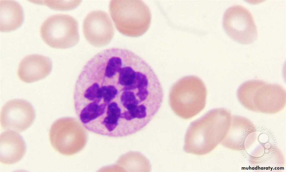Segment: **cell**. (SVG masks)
Returning <instances> with one entry per match:
<instances>
[{"mask_svg":"<svg viewBox=\"0 0 286 172\" xmlns=\"http://www.w3.org/2000/svg\"><path fill=\"white\" fill-rule=\"evenodd\" d=\"M35 113L32 104L25 100L13 99L3 106L0 123L3 129L21 132L27 129L35 121Z\"/></svg>","mask_w":286,"mask_h":172,"instance_id":"9","label":"cell"},{"mask_svg":"<svg viewBox=\"0 0 286 172\" xmlns=\"http://www.w3.org/2000/svg\"><path fill=\"white\" fill-rule=\"evenodd\" d=\"M86 129L79 120L66 117L58 119L52 124L49 136L53 148L60 154L70 156L84 148L87 140Z\"/></svg>","mask_w":286,"mask_h":172,"instance_id":"6","label":"cell"},{"mask_svg":"<svg viewBox=\"0 0 286 172\" xmlns=\"http://www.w3.org/2000/svg\"><path fill=\"white\" fill-rule=\"evenodd\" d=\"M207 93L206 86L200 78L194 75L185 76L172 86L169 93V104L177 116L189 119L204 108Z\"/></svg>","mask_w":286,"mask_h":172,"instance_id":"4","label":"cell"},{"mask_svg":"<svg viewBox=\"0 0 286 172\" xmlns=\"http://www.w3.org/2000/svg\"><path fill=\"white\" fill-rule=\"evenodd\" d=\"M40 33L44 42L54 48L72 47L79 40L78 22L67 15L58 14L49 17L41 25Z\"/></svg>","mask_w":286,"mask_h":172,"instance_id":"7","label":"cell"},{"mask_svg":"<svg viewBox=\"0 0 286 172\" xmlns=\"http://www.w3.org/2000/svg\"><path fill=\"white\" fill-rule=\"evenodd\" d=\"M230 116L225 109H214L192 122L185 135L184 151L199 155L211 152L220 140Z\"/></svg>","mask_w":286,"mask_h":172,"instance_id":"2","label":"cell"},{"mask_svg":"<svg viewBox=\"0 0 286 172\" xmlns=\"http://www.w3.org/2000/svg\"><path fill=\"white\" fill-rule=\"evenodd\" d=\"M52 69V62L49 57L33 54L26 56L21 61L17 74L21 81L30 83L45 78Z\"/></svg>","mask_w":286,"mask_h":172,"instance_id":"11","label":"cell"},{"mask_svg":"<svg viewBox=\"0 0 286 172\" xmlns=\"http://www.w3.org/2000/svg\"><path fill=\"white\" fill-rule=\"evenodd\" d=\"M26 147L21 136L13 130L2 132L0 136V160L2 163L13 164L25 154Z\"/></svg>","mask_w":286,"mask_h":172,"instance_id":"12","label":"cell"},{"mask_svg":"<svg viewBox=\"0 0 286 172\" xmlns=\"http://www.w3.org/2000/svg\"><path fill=\"white\" fill-rule=\"evenodd\" d=\"M240 102L248 109L257 111L274 113L285 106L286 91L281 85L259 80L247 81L238 89Z\"/></svg>","mask_w":286,"mask_h":172,"instance_id":"3","label":"cell"},{"mask_svg":"<svg viewBox=\"0 0 286 172\" xmlns=\"http://www.w3.org/2000/svg\"><path fill=\"white\" fill-rule=\"evenodd\" d=\"M29 1L37 4L46 5L52 9L57 10L73 9L78 6L81 2V1L31 0Z\"/></svg>","mask_w":286,"mask_h":172,"instance_id":"14","label":"cell"},{"mask_svg":"<svg viewBox=\"0 0 286 172\" xmlns=\"http://www.w3.org/2000/svg\"><path fill=\"white\" fill-rule=\"evenodd\" d=\"M223 26L227 34L235 42L242 44L253 42L257 39V26L253 17L246 8L232 6L225 11Z\"/></svg>","mask_w":286,"mask_h":172,"instance_id":"8","label":"cell"},{"mask_svg":"<svg viewBox=\"0 0 286 172\" xmlns=\"http://www.w3.org/2000/svg\"><path fill=\"white\" fill-rule=\"evenodd\" d=\"M85 38L91 45L102 47L108 44L114 34V29L108 14L101 10L89 13L83 24Z\"/></svg>","mask_w":286,"mask_h":172,"instance_id":"10","label":"cell"},{"mask_svg":"<svg viewBox=\"0 0 286 172\" xmlns=\"http://www.w3.org/2000/svg\"><path fill=\"white\" fill-rule=\"evenodd\" d=\"M24 20V14L21 5L13 0L0 1V30L7 32L20 27Z\"/></svg>","mask_w":286,"mask_h":172,"instance_id":"13","label":"cell"},{"mask_svg":"<svg viewBox=\"0 0 286 172\" xmlns=\"http://www.w3.org/2000/svg\"><path fill=\"white\" fill-rule=\"evenodd\" d=\"M96 96L104 114L129 136L144 129L160 108L161 83L144 59L117 49L97 75Z\"/></svg>","mask_w":286,"mask_h":172,"instance_id":"1","label":"cell"},{"mask_svg":"<svg viewBox=\"0 0 286 172\" xmlns=\"http://www.w3.org/2000/svg\"><path fill=\"white\" fill-rule=\"evenodd\" d=\"M110 13L117 30L126 36L137 37L148 30L151 20L150 10L139 0H112Z\"/></svg>","mask_w":286,"mask_h":172,"instance_id":"5","label":"cell"}]
</instances>
